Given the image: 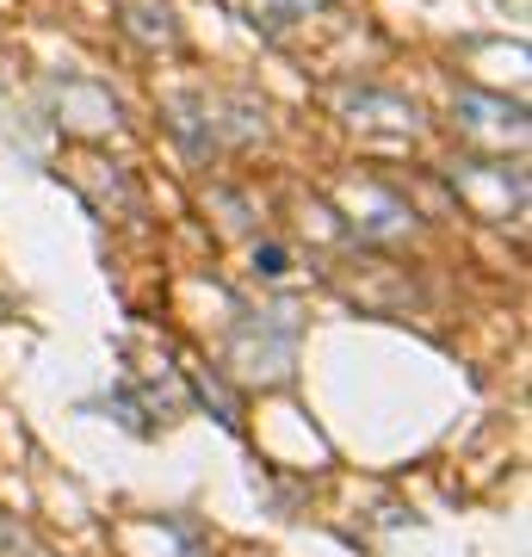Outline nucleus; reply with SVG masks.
I'll use <instances>...</instances> for the list:
<instances>
[{"mask_svg": "<svg viewBox=\"0 0 532 557\" xmlns=\"http://www.w3.org/2000/svg\"><path fill=\"white\" fill-rule=\"evenodd\" d=\"M168 112H174V137L193 156L236 149V143H255L267 131V106L248 94H180V100H168Z\"/></svg>", "mask_w": 532, "mask_h": 557, "instance_id": "nucleus-1", "label": "nucleus"}, {"mask_svg": "<svg viewBox=\"0 0 532 557\" xmlns=\"http://www.w3.org/2000/svg\"><path fill=\"white\" fill-rule=\"evenodd\" d=\"M453 186H458V199L490 223H514L527 211V174H520V161L514 168L508 161H458Z\"/></svg>", "mask_w": 532, "mask_h": 557, "instance_id": "nucleus-2", "label": "nucleus"}, {"mask_svg": "<svg viewBox=\"0 0 532 557\" xmlns=\"http://www.w3.org/2000/svg\"><path fill=\"white\" fill-rule=\"evenodd\" d=\"M453 119H458V137L483 143V149H527V106L520 100H502V94H483V87H465L453 100Z\"/></svg>", "mask_w": 532, "mask_h": 557, "instance_id": "nucleus-3", "label": "nucleus"}, {"mask_svg": "<svg viewBox=\"0 0 532 557\" xmlns=\"http://www.w3.org/2000/svg\"><path fill=\"white\" fill-rule=\"evenodd\" d=\"M292 347H297V322L285 310H260L236 329V366L255 372V359H267V379H285L292 366Z\"/></svg>", "mask_w": 532, "mask_h": 557, "instance_id": "nucleus-4", "label": "nucleus"}, {"mask_svg": "<svg viewBox=\"0 0 532 557\" xmlns=\"http://www.w3.org/2000/svg\"><path fill=\"white\" fill-rule=\"evenodd\" d=\"M50 100H57L62 124L69 131H87V137H106V131H119V100L106 94V87H94V81H75V75H62L50 81Z\"/></svg>", "mask_w": 532, "mask_h": 557, "instance_id": "nucleus-5", "label": "nucleus"}, {"mask_svg": "<svg viewBox=\"0 0 532 557\" xmlns=\"http://www.w3.org/2000/svg\"><path fill=\"white\" fill-rule=\"evenodd\" d=\"M354 199V236H366V242H396V236H409L415 230V211L396 193H384V186H354L347 193Z\"/></svg>", "mask_w": 532, "mask_h": 557, "instance_id": "nucleus-6", "label": "nucleus"}, {"mask_svg": "<svg viewBox=\"0 0 532 557\" xmlns=\"http://www.w3.org/2000/svg\"><path fill=\"white\" fill-rule=\"evenodd\" d=\"M341 106L354 112V124H384V131H409V137L421 131L415 100H396V94H378V87H347Z\"/></svg>", "mask_w": 532, "mask_h": 557, "instance_id": "nucleus-7", "label": "nucleus"}, {"mask_svg": "<svg viewBox=\"0 0 532 557\" xmlns=\"http://www.w3.org/2000/svg\"><path fill=\"white\" fill-rule=\"evenodd\" d=\"M124 32L143 44H180V25L168 13V0H124Z\"/></svg>", "mask_w": 532, "mask_h": 557, "instance_id": "nucleus-8", "label": "nucleus"}, {"mask_svg": "<svg viewBox=\"0 0 532 557\" xmlns=\"http://www.w3.org/2000/svg\"><path fill=\"white\" fill-rule=\"evenodd\" d=\"M304 13H310V0H242V20L255 25L260 38H285Z\"/></svg>", "mask_w": 532, "mask_h": 557, "instance_id": "nucleus-9", "label": "nucleus"}, {"mask_svg": "<svg viewBox=\"0 0 532 557\" xmlns=\"http://www.w3.org/2000/svg\"><path fill=\"white\" fill-rule=\"evenodd\" d=\"M255 273H260V278H273V285H279V278H292V248H279V242H260V248H255Z\"/></svg>", "mask_w": 532, "mask_h": 557, "instance_id": "nucleus-10", "label": "nucleus"}, {"mask_svg": "<svg viewBox=\"0 0 532 557\" xmlns=\"http://www.w3.org/2000/svg\"><path fill=\"white\" fill-rule=\"evenodd\" d=\"M13 552L20 557H50V552H38V545H25V539H13Z\"/></svg>", "mask_w": 532, "mask_h": 557, "instance_id": "nucleus-11", "label": "nucleus"}]
</instances>
